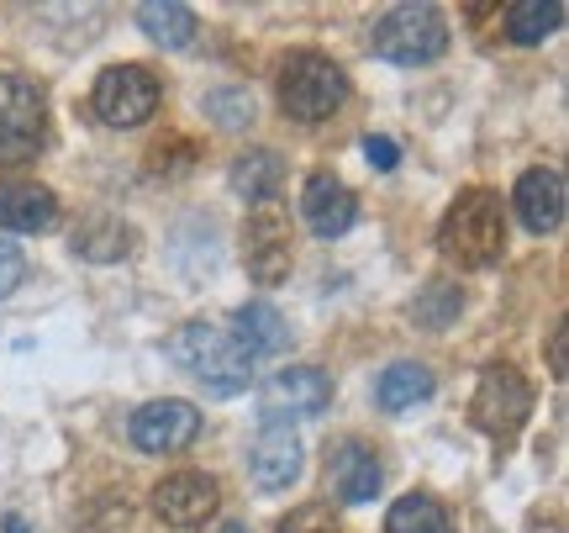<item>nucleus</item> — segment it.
Returning <instances> with one entry per match:
<instances>
[{
	"mask_svg": "<svg viewBox=\"0 0 569 533\" xmlns=\"http://www.w3.org/2000/svg\"><path fill=\"white\" fill-rule=\"evenodd\" d=\"M301 217L306 227L317 233V238H343L348 227L359 223V201H353V190L343 180H332V175H311L301 190Z\"/></svg>",
	"mask_w": 569,
	"mask_h": 533,
	"instance_id": "obj_13",
	"label": "nucleus"
},
{
	"mask_svg": "<svg viewBox=\"0 0 569 533\" xmlns=\"http://www.w3.org/2000/svg\"><path fill=\"white\" fill-rule=\"evenodd\" d=\"M21 280H27V254L11 238H0V296H11Z\"/></svg>",
	"mask_w": 569,
	"mask_h": 533,
	"instance_id": "obj_27",
	"label": "nucleus"
},
{
	"mask_svg": "<svg viewBox=\"0 0 569 533\" xmlns=\"http://www.w3.org/2000/svg\"><path fill=\"white\" fill-rule=\"evenodd\" d=\"M280 533H338V517L322 502H306V507H296V513L284 517Z\"/></svg>",
	"mask_w": 569,
	"mask_h": 533,
	"instance_id": "obj_26",
	"label": "nucleus"
},
{
	"mask_svg": "<svg viewBox=\"0 0 569 533\" xmlns=\"http://www.w3.org/2000/svg\"><path fill=\"white\" fill-rule=\"evenodd\" d=\"M565 21V6L559 0H522L507 11V38L511 42H543Z\"/></svg>",
	"mask_w": 569,
	"mask_h": 533,
	"instance_id": "obj_22",
	"label": "nucleus"
},
{
	"mask_svg": "<svg viewBox=\"0 0 569 533\" xmlns=\"http://www.w3.org/2000/svg\"><path fill=\"white\" fill-rule=\"evenodd\" d=\"M138 27L159 48H184V42L196 38V11L174 6V0H148V6H138Z\"/></svg>",
	"mask_w": 569,
	"mask_h": 533,
	"instance_id": "obj_20",
	"label": "nucleus"
},
{
	"mask_svg": "<svg viewBox=\"0 0 569 533\" xmlns=\"http://www.w3.org/2000/svg\"><path fill=\"white\" fill-rule=\"evenodd\" d=\"M206 111L217 117L222 127H243V122H253V101H248L243 90H217L211 101H206Z\"/></svg>",
	"mask_w": 569,
	"mask_h": 533,
	"instance_id": "obj_25",
	"label": "nucleus"
},
{
	"mask_svg": "<svg viewBox=\"0 0 569 533\" xmlns=\"http://www.w3.org/2000/svg\"><path fill=\"white\" fill-rule=\"evenodd\" d=\"M369 42L386 63L417 69V63H432L448 53V21L438 6H390L386 17L375 21Z\"/></svg>",
	"mask_w": 569,
	"mask_h": 533,
	"instance_id": "obj_4",
	"label": "nucleus"
},
{
	"mask_svg": "<svg viewBox=\"0 0 569 533\" xmlns=\"http://www.w3.org/2000/svg\"><path fill=\"white\" fill-rule=\"evenodd\" d=\"M163 101V85L153 69H142V63H117V69H106L96 90H90V106H96V117L106 127H142Z\"/></svg>",
	"mask_w": 569,
	"mask_h": 533,
	"instance_id": "obj_6",
	"label": "nucleus"
},
{
	"mask_svg": "<svg viewBox=\"0 0 569 533\" xmlns=\"http://www.w3.org/2000/svg\"><path fill=\"white\" fill-rule=\"evenodd\" d=\"M127 433H132V444H138L142 454H180L201 438V407H196V402H174V396L142 402V407L132 412Z\"/></svg>",
	"mask_w": 569,
	"mask_h": 533,
	"instance_id": "obj_9",
	"label": "nucleus"
},
{
	"mask_svg": "<svg viewBox=\"0 0 569 533\" xmlns=\"http://www.w3.org/2000/svg\"><path fill=\"white\" fill-rule=\"evenodd\" d=\"M427 396H432V369L417 365V359L386 365V369H380V381H375V402H380V412L422 407Z\"/></svg>",
	"mask_w": 569,
	"mask_h": 533,
	"instance_id": "obj_18",
	"label": "nucleus"
},
{
	"mask_svg": "<svg viewBox=\"0 0 569 533\" xmlns=\"http://www.w3.org/2000/svg\"><path fill=\"white\" fill-rule=\"evenodd\" d=\"M386 533H453V523H448V507L438 502V496L411 492L390 507Z\"/></svg>",
	"mask_w": 569,
	"mask_h": 533,
	"instance_id": "obj_21",
	"label": "nucleus"
},
{
	"mask_svg": "<svg viewBox=\"0 0 569 533\" xmlns=\"http://www.w3.org/2000/svg\"><path fill=\"white\" fill-rule=\"evenodd\" d=\"M511 201H517V217H522L528 233H559V223H565V175L559 169H528L511 190Z\"/></svg>",
	"mask_w": 569,
	"mask_h": 533,
	"instance_id": "obj_14",
	"label": "nucleus"
},
{
	"mask_svg": "<svg viewBox=\"0 0 569 533\" xmlns=\"http://www.w3.org/2000/svg\"><path fill=\"white\" fill-rule=\"evenodd\" d=\"M327 481H332V492L343 496V502H369V496H380L386 471H380L375 450H365L359 438H348V444H338V450L327 454Z\"/></svg>",
	"mask_w": 569,
	"mask_h": 533,
	"instance_id": "obj_16",
	"label": "nucleus"
},
{
	"mask_svg": "<svg viewBox=\"0 0 569 533\" xmlns=\"http://www.w3.org/2000/svg\"><path fill=\"white\" fill-rule=\"evenodd\" d=\"M332 402V375L317 365H290L269 375L259 391V412L264 423H290V417H322Z\"/></svg>",
	"mask_w": 569,
	"mask_h": 533,
	"instance_id": "obj_8",
	"label": "nucleus"
},
{
	"mask_svg": "<svg viewBox=\"0 0 569 533\" xmlns=\"http://www.w3.org/2000/svg\"><path fill=\"white\" fill-rule=\"evenodd\" d=\"M365 154H369V165H375V169H396V165H401V148H396V138H386V132H369Z\"/></svg>",
	"mask_w": 569,
	"mask_h": 533,
	"instance_id": "obj_28",
	"label": "nucleus"
},
{
	"mask_svg": "<svg viewBox=\"0 0 569 533\" xmlns=\"http://www.w3.org/2000/svg\"><path fill=\"white\" fill-rule=\"evenodd\" d=\"M6 533H27L21 529V517H6Z\"/></svg>",
	"mask_w": 569,
	"mask_h": 533,
	"instance_id": "obj_30",
	"label": "nucleus"
},
{
	"mask_svg": "<svg viewBox=\"0 0 569 533\" xmlns=\"http://www.w3.org/2000/svg\"><path fill=\"white\" fill-rule=\"evenodd\" d=\"M153 507H159L169 529H206L217 517V507H222V492H217V481L206 471H174L159 481Z\"/></svg>",
	"mask_w": 569,
	"mask_h": 533,
	"instance_id": "obj_11",
	"label": "nucleus"
},
{
	"mask_svg": "<svg viewBox=\"0 0 569 533\" xmlns=\"http://www.w3.org/2000/svg\"><path fill=\"white\" fill-rule=\"evenodd\" d=\"M48 144L42 90L21 75H0V165H32Z\"/></svg>",
	"mask_w": 569,
	"mask_h": 533,
	"instance_id": "obj_5",
	"label": "nucleus"
},
{
	"mask_svg": "<svg viewBox=\"0 0 569 533\" xmlns=\"http://www.w3.org/2000/svg\"><path fill=\"white\" fill-rule=\"evenodd\" d=\"M232 338H238V349L253 359V354H284L290 349V323H284L280 312L269 307V302H248V307H238V317H232Z\"/></svg>",
	"mask_w": 569,
	"mask_h": 533,
	"instance_id": "obj_17",
	"label": "nucleus"
},
{
	"mask_svg": "<svg viewBox=\"0 0 569 533\" xmlns=\"http://www.w3.org/2000/svg\"><path fill=\"white\" fill-rule=\"evenodd\" d=\"M553 375H565V328L553 333Z\"/></svg>",
	"mask_w": 569,
	"mask_h": 533,
	"instance_id": "obj_29",
	"label": "nucleus"
},
{
	"mask_svg": "<svg viewBox=\"0 0 569 533\" xmlns=\"http://www.w3.org/2000/svg\"><path fill=\"white\" fill-rule=\"evenodd\" d=\"M290 223H284L274 206H259V211H248L243 223V265L248 275L259 280V286H280L284 275H290Z\"/></svg>",
	"mask_w": 569,
	"mask_h": 533,
	"instance_id": "obj_10",
	"label": "nucleus"
},
{
	"mask_svg": "<svg viewBox=\"0 0 569 533\" xmlns=\"http://www.w3.org/2000/svg\"><path fill=\"white\" fill-rule=\"evenodd\" d=\"M248 475L259 492H284L301 475V438L290 433V423H264V433L248 450Z\"/></svg>",
	"mask_w": 569,
	"mask_h": 533,
	"instance_id": "obj_12",
	"label": "nucleus"
},
{
	"mask_svg": "<svg viewBox=\"0 0 569 533\" xmlns=\"http://www.w3.org/2000/svg\"><path fill=\"white\" fill-rule=\"evenodd\" d=\"M227 185H232L243 201H269V196L284 185V159L274 148H248L243 159L227 169Z\"/></svg>",
	"mask_w": 569,
	"mask_h": 533,
	"instance_id": "obj_19",
	"label": "nucleus"
},
{
	"mask_svg": "<svg viewBox=\"0 0 569 533\" xmlns=\"http://www.w3.org/2000/svg\"><path fill=\"white\" fill-rule=\"evenodd\" d=\"M163 354H169L196 386L211 391V396H238V391H248V381H253V359H248V354L238 349V338L227 328H217V323H180V328L163 338Z\"/></svg>",
	"mask_w": 569,
	"mask_h": 533,
	"instance_id": "obj_1",
	"label": "nucleus"
},
{
	"mask_svg": "<svg viewBox=\"0 0 569 533\" xmlns=\"http://www.w3.org/2000/svg\"><path fill=\"white\" fill-rule=\"evenodd\" d=\"M469 417H475V428L490 433V438H511V433L532 417V386L522 381V369H511V365L480 369Z\"/></svg>",
	"mask_w": 569,
	"mask_h": 533,
	"instance_id": "obj_7",
	"label": "nucleus"
},
{
	"mask_svg": "<svg viewBox=\"0 0 569 533\" xmlns=\"http://www.w3.org/2000/svg\"><path fill=\"white\" fill-rule=\"evenodd\" d=\"M438 248H443L448 265L459 269H486L507 254V206L496 190L475 185L459 201L443 211V227H438Z\"/></svg>",
	"mask_w": 569,
	"mask_h": 533,
	"instance_id": "obj_2",
	"label": "nucleus"
},
{
	"mask_svg": "<svg viewBox=\"0 0 569 533\" xmlns=\"http://www.w3.org/2000/svg\"><path fill=\"white\" fill-rule=\"evenodd\" d=\"M459 307H465V296H459V286H448V280H432V286L411 302V317L422 323V328H448L453 317H459Z\"/></svg>",
	"mask_w": 569,
	"mask_h": 533,
	"instance_id": "obj_24",
	"label": "nucleus"
},
{
	"mask_svg": "<svg viewBox=\"0 0 569 533\" xmlns=\"http://www.w3.org/2000/svg\"><path fill=\"white\" fill-rule=\"evenodd\" d=\"M127 248H132V233H127V223H117V217H96V223H84V233L74 238V254H84V259H122Z\"/></svg>",
	"mask_w": 569,
	"mask_h": 533,
	"instance_id": "obj_23",
	"label": "nucleus"
},
{
	"mask_svg": "<svg viewBox=\"0 0 569 533\" xmlns=\"http://www.w3.org/2000/svg\"><path fill=\"white\" fill-rule=\"evenodd\" d=\"M59 223V196L32 180H0V233H42Z\"/></svg>",
	"mask_w": 569,
	"mask_h": 533,
	"instance_id": "obj_15",
	"label": "nucleus"
},
{
	"mask_svg": "<svg viewBox=\"0 0 569 533\" xmlns=\"http://www.w3.org/2000/svg\"><path fill=\"white\" fill-rule=\"evenodd\" d=\"M348 101V75L327 53H290L280 69V106L296 122H327Z\"/></svg>",
	"mask_w": 569,
	"mask_h": 533,
	"instance_id": "obj_3",
	"label": "nucleus"
},
{
	"mask_svg": "<svg viewBox=\"0 0 569 533\" xmlns=\"http://www.w3.org/2000/svg\"><path fill=\"white\" fill-rule=\"evenodd\" d=\"M222 533H248V529H222Z\"/></svg>",
	"mask_w": 569,
	"mask_h": 533,
	"instance_id": "obj_31",
	"label": "nucleus"
}]
</instances>
